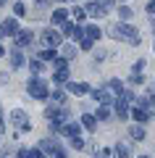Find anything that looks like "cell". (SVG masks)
<instances>
[{"label":"cell","mask_w":155,"mask_h":158,"mask_svg":"<svg viewBox=\"0 0 155 158\" xmlns=\"http://www.w3.org/2000/svg\"><path fill=\"white\" fill-rule=\"evenodd\" d=\"M27 92H29V98H34V100H47L50 82H45L39 74H32V77L27 79Z\"/></svg>","instance_id":"cell-1"},{"label":"cell","mask_w":155,"mask_h":158,"mask_svg":"<svg viewBox=\"0 0 155 158\" xmlns=\"http://www.w3.org/2000/svg\"><path fill=\"white\" fill-rule=\"evenodd\" d=\"M8 124L16 127V132H32V118H29V113L24 111V108H13V111H8Z\"/></svg>","instance_id":"cell-2"},{"label":"cell","mask_w":155,"mask_h":158,"mask_svg":"<svg viewBox=\"0 0 155 158\" xmlns=\"http://www.w3.org/2000/svg\"><path fill=\"white\" fill-rule=\"evenodd\" d=\"M87 95L92 98V103H97V106H113V92H108L103 85H97L95 90L89 87V92H87Z\"/></svg>","instance_id":"cell-3"},{"label":"cell","mask_w":155,"mask_h":158,"mask_svg":"<svg viewBox=\"0 0 155 158\" xmlns=\"http://www.w3.org/2000/svg\"><path fill=\"white\" fill-rule=\"evenodd\" d=\"M39 42H45L47 48H61V42H63V34L58 32V29H50V27H45L42 32H39Z\"/></svg>","instance_id":"cell-4"},{"label":"cell","mask_w":155,"mask_h":158,"mask_svg":"<svg viewBox=\"0 0 155 158\" xmlns=\"http://www.w3.org/2000/svg\"><path fill=\"white\" fill-rule=\"evenodd\" d=\"M16 32H18V19L16 16H8V19L0 21V37L13 40V37H16Z\"/></svg>","instance_id":"cell-5"},{"label":"cell","mask_w":155,"mask_h":158,"mask_svg":"<svg viewBox=\"0 0 155 158\" xmlns=\"http://www.w3.org/2000/svg\"><path fill=\"white\" fill-rule=\"evenodd\" d=\"M13 40H16V42H13V48H29L32 42H37V34H34L32 29H18Z\"/></svg>","instance_id":"cell-6"},{"label":"cell","mask_w":155,"mask_h":158,"mask_svg":"<svg viewBox=\"0 0 155 158\" xmlns=\"http://www.w3.org/2000/svg\"><path fill=\"white\" fill-rule=\"evenodd\" d=\"M63 87H66V92H68V95H76V98H84V95L89 92V85H87V82H82V79H79V82L68 79V82H66Z\"/></svg>","instance_id":"cell-7"},{"label":"cell","mask_w":155,"mask_h":158,"mask_svg":"<svg viewBox=\"0 0 155 158\" xmlns=\"http://www.w3.org/2000/svg\"><path fill=\"white\" fill-rule=\"evenodd\" d=\"M129 118H132L134 124H150V118H153V113H150V111H145V108L129 106Z\"/></svg>","instance_id":"cell-8"},{"label":"cell","mask_w":155,"mask_h":158,"mask_svg":"<svg viewBox=\"0 0 155 158\" xmlns=\"http://www.w3.org/2000/svg\"><path fill=\"white\" fill-rule=\"evenodd\" d=\"M82 8H84V13H87V16H92V19H105V16H108V11L100 6L97 0H87Z\"/></svg>","instance_id":"cell-9"},{"label":"cell","mask_w":155,"mask_h":158,"mask_svg":"<svg viewBox=\"0 0 155 158\" xmlns=\"http://www.w3.org/2000/svg\"><path fill=\"white\" fill-rule=\"evenodd\" d=\"M68 79H71V66H63V69H53V79H50V82H53L55 87H63V85L68 82Z\"/></svg>","instance_id":"cell-10"},{"label":"cell","mask_w":155,"mask_h":158,"mask_svg":"<svg viewBox=\"0 0 155 158\" xmlns=\"http://www.w3.org/2000/svg\"><path fill=\"white\" fill-rule=\"evenodd\" d=\"M79 132H82V124H76V121H66V124H61L58 135H63V137H76Z\"/></svg>","instance_id":"cell-11"},{"label":"cell","mask_w":155,"mask_h":158,"mask_svg":"<svg viewBox=\"0 0 155 158\" xmlns=\"http://www.w3.org/2000/svg\"><path fill=\"white\" fill-rule=\"evenodd\" d=\"M8 61H11V69H24V63H27V56L21 53V48H13L11 56H8Z\"/></svg>","instance_id":"cell-12"},{"label":"cell","mask_w":155,"mask_h":158,"mask_svg":"<svg viewBox=\"0 0 155 158\" xmlns=\"http://www.w3.org/2000/svg\"><path fill=\"white\" fill-rule=\"evenodd\" d=\"M61 56L66 58V61H76V56H79V48L74 45V42H61Z\"/></svg>","instance_id":"cell-13"},{"label":"cell","mask_w":155,"mask_h":158,"mask_svg":"<svg viewBox=\"0 0 155 158\" xmlns=\"http://www.w3.org/2000/svg\"><path fill=\"white\" fill-rule=\"evenodd\" d=\"M84 37H87V40H92L95 45H97V42H100V37H103V29H100L97 24H87V27H84Z\"/></svg>","instance_id":"cell-14"},{"label":"cell","mask_w":155,"mask_h":158,"mask_svg":"<svg viewBox=\"0 0 155 158\" xmlns=\"http://www.w3.org/2000/svg\"><path fill=\"white\" fill-rule=\"evenodd\" d=\"M132 106L145 108V111H150V113H153V95H147V92H145V95H137V98L132 100Z\"/></svg>","instance_id":"cell-15"},{"label":"cell","mask_w":155,"mask_h":158,"mask_svg":"<svg viewBox=\"0 0 155 158\" xmlns=\"http://www.w3.org/2000/svg\"><path fill=\"white\" fill-rule=\"evenodd\" d=\"M68 19H71L74 24H84V21H87V13H84L82 6H71V8H68Z\"/></svg>","instance_id":"cell-16"},{"label":"cell","mask_w":155,"mask_h":158,"mask_svg":"<svg viewBox=\"0 0 155 158\" xmlns=\"http://www.w3.org/2000/svg\"><path fill=\"white\" fill-rule=\"evenodd\" d=\"M129 137H132L134 142H142L145 137H147V129H145V124H132V127H129Z\"/></svg>","instance_id":"cell-17"},{"label":"cell","mask_w":155,"mask_h":158,"mask_svg":"<svg viewBox=\"0 0 155 158\" xmlns=\"http://www.w3.org/2000/svg\"><path fill=\"white\" fill-rule=\"evenodd\" d=\"M103 87H105L108 92H113V98L116 95H121V90H124V82L118 77H113V79H108V82H103Z\"/></svg>","instance_id":"cell-18"},{"label":"cell","mask_w":155,"mask_h":158,"mask_svg":"<svg viewBox=\"0 0 155 158\" xmlns=\"http://www.w3.org/2000/svg\"><path fill=\"white\" fill-rule=\"evenodd\" d=\"M66 19H68V8H53V13H50V24L61 27Z\"/></svg>","instance_id":"cell-19"},{"label":"cell","mask_w":155,"mask_h":158,"mask_svg":"<svg viewBox=\"0 0 155 158\" xmlns=\"http://www.w3.org/2000/svg\"><path fill=\"white\" fill-rule=\"evenodd\" d=\"M24 66H29V71H32V74H42L47 63H45L42 58L37 56V58H27V63H24Z\"/></svg>","instance_id":"cell-20"},{"label":"cell","mask_w":155,"mask_h":158,"mask_svg":"<svg viewBox=\"0 0 155 158\" xmlns=\"http://www.w3.org/2000/svg\"><path fill=\"white\" fill-rule=\"evenodd\" d=\"M92 113H95V118H97V121H111V118H113V111H111V106H97Z\"/></svg>","instance_id":"cell-21"},{"label":"cell","mask_w":155,"mask_h":158,"mask_svg":"<svg viewBox=\"0 0 155 158\" xmlns=\"http://www.w3.org/2000/svg\"><path fill=\"white\" fill-rule=\"evenodd\" d=\"M97 124H100V121H97V118H95V113H84V116H82V127H84V129H87V132H97Z\"/></svg>","instance_id":"cell-22"},{"label":"cell","mask_w":155,"mask_h":158,"mask_svg":"<svg viewBox=\"0 0 155 158\" xmlns=\"http://www.w3.org/2000/svg\"><path fill=\"white\" fill-rule=\"evenodd\" d=\"M47 100L55 103V106H63V103L68 100V92H66V90H53V92L47 95Z\"/></svg>","instance_id":"cell-23"},{"label":"cell","mask_w":155,"mask_h":158,"mask_svg":"<svg viewBox=\"0 0 155 158\" xmlns=\"http://www.w3.org/2000/svg\"><path fill=\"white\" fill-rule=\"evenodd\" d=\"M89 53H92V61L97 63V66H100V63H105V58H108V50H105V48H92Z\"/></svg>","instance_id":"cell-24"},{"label":"cell","mask_w":155,"mask_h":158,"mask_svg":"<svg viewBox=\"0 0 155 158\" xmlns=\"http://www.w3.org/2000/svg\"><path fill=\"white\" fill-rule=\"evenodd\" d=\"M129 19H134V11H132V6L121 3V6H118V21H129Z\"/></svg>","instance_id":"cell-25"},{"label":"cell","mask_w":155,"mask_h":158,"mask_svg":"<svg viewBox=\"0 0 155 158\" xmlns=\"http://www.w3.org/2000/svg\"><path fill=\"white\" fill-rule=\"evenodd\" d=\"M68 37H71V42H79V40H84V27H82V24H74L71 32H68Z\"/></svg>","instance_id":"cell-26"},{"label":"cell","mask_w":155,"mask_h":158,"mask_svg":"<svg viewBox=\"0 0 155 158\" xmlns=\"http://www.w3.org/2000/svg\"><path fill=\"white\" fill-rule=\"evenodd\" d=\"M145 82H147V77H145L142 71L139 74H129V87H142Z\"/></svg>","instance_id":"cell-27"},{"label":"cell","mask_w":155,"mask_h":158,"mask_svg":"<svg viewBox=\"0 0 155 158\" xmlns=\"http://www.w3.org/2000/svg\"><path fill=\"white\" fill-rule=\"evenodd\" d=\"M50 158H68V148L58 142V145L53 148V150H50Z\"/></svg>","instance_id":"cell-28"},{"label":"cell","mask_w":155,"mask_h":158,"mask_svg":"<svg viewBox=\"0 0 155 158\" xmlns=\"http://www.w3.org/2000/svg\"><path fill=\"white\" fill-rule=\"evenodd\" d=\"M13 16H16V19H24V16H27V3L16 0V3H13Z\"/></svg>","instance_id":"cell-29"},{"label":"cell","mask_w":155,"mask_h":158,"mask_svg":"<svg viewBox=\"0 0 155 158\" xmlns=\"http://www.w3.org/2000/svg\"><path fill=\"white\" fill-rule=\"evenodd\" d=\"M55 56H58V48H47V50H39V58H42L45 63H50Z\"/></svg>","instance_id":"cell-30"},{"label":"cell","mask_w":155,"mask_h":158,"mask_svg":"<svg viewBox=\"0 0 155 158\" xmlns=\"http://www.w3.org/2000/svg\"><path fill=\"white\" fill-rule=\"evenodd\" d=\"M68 140H71V145H68V148H74V150H79V153H82L84 150V140H82V137H68Z\"/></svg>","instance_id":"cell-31"},{"label":"cell","mask_w":155,"mask_h":158,"mask_svg":"<svg viewBox=\"0 0 155 158\" xmlns=\"http://www.w3.org/2000/svg\"><path fill=\"white\" fill-rule=\"evenodd\" d=\"M145 66H147V61H145V58H137V61L132 63V74H139V71H145Z\"/></svg>","instance_id":"cell-32"},{"label":"cell","mask_w":155,"mask_h":158,"mask_svg":"<svg viewBox=\"0 0 155 158\" xmlns=\"http://www.w3.org/2000/svg\"><path fill=\"white\" fill-rule=\"evenodd\" d=\"M55 111H58V106L53 103V106H47V108L42 111V116H45V118H53V116H55Z\"/></svg>","instance_id":"cell-33"},{"label":"cell","mask_w":155,"mask_h":158,"mask_svg":"<svg viewBox=\"0 0 155 158\" xmlns=\"http://www.w3.org/2000/svg\"><path fill=\"white\" fill-rule=\"evenodd\" d=\"M29 158H47V156H45L39 148H29Z\"/></svg>","instance_id":"cell-34"},{"label":"cell","mask_w":155,"mask_h":158,"mask_svg":"<svg viewBox=\"0 0 155 158\" xmlns=\"http://www.w3.org/2000/svg\"><path fill=\"white\" fill-rule=\"evenodd\" d=\"M97 3H100L103 8H105V11H111V8H116V6H118L116 0H97Z\"/></svg>","instance_id":"cell-35"},{"label":"cell","mask_w":155,"mask_h":158,"mask_svg":"<svg viewBox=\"0 0 155 158\" xmlns=\"http://www.w3.org/2000/svg\"><path fill=\"white\" fill-rule=\"evenodd\" d=\"M34 6L39 8V11H45V8H50V0H32Z\"/></svg>","instance_id":"cell-36"},{"label":"cell","mask_w":155,"mask_h":158,"mask_svg":"<svg viewBox=\"0 0 155 158\" xmlns=\"http://www.w3.org/2000/svg\"><path fill=\"white\" fill-rule=\"evenodd\" d=\"M16 158H29V148H18V150H16Z\"/></svg>","instance_id":"cell-37"},{"label":"cell","mask_w":155,"mask_h":158,"mask_svg":"<svg viewBox=\"0 0 155 158\" xmlns=\"http://www.w3.org/2000/svg\"><path fill=\"white\" fill-rule=\"evenodd\" d=\"M8 82H11V74H8V71H0V85H8Z\"/></svg>","instance_id":"cell-38"},{"label":"cell","mask_w":155,"mask_h":158,"mask_svg":"<svg viewBox=\"0 0 155 158\" xmlns=\"http://www.w3.org/2000/svg\"><path fill=\"white\" fill-rule=\"evenodd\" d=\"M145 11H147L150 16H153V13H155V0H147V6H145Z\"/></svg>","instance_id":"cell-39"},{"label":"cell","mask_w":155,"mask_h":158,"mask_svg":"<svg viewBox=\"0 0 155 158\" xmlns=\"http://www.w3.org/2000/svg\"><path fill=\"white\" fill-rule=\"evenodd\" d=\"M6 132V116H3V108H0V135Z\"/></svg>","instance_id":"cell-40"},{"label":"cell","mask_w":155,"mask_h":158,"mask_svg":"<svg viewBox=\"0 0 155 158\" xmlns=\"http://www.w3.org/2000/svg\"><path fill=\"white\" fill-rule=\"evenodd\" d=\"M3 56H6V48H3V42H0V58H3Z\"/></svg>","instance_id":"cell-41"},{"label":"cell","mask_w":155,"mask_h":158,"mask_svg":"<svg viewBox=\"0 0 155 158\" xmlns=\"http://www.w3.org/2000/svg\"><path fill=\"white\" fill-rule=\"evenodd\" d=\"M3 6H8V0H0V8H3Z\"/></svg>","instance_id":"cell-42"},{"label":"cell","mask_w":155,"mask_h":158,"mask_svg":"<svg viewBox=\"0 0 155 158\" xmlns=\"http://www.w3.org/2000/svg\"><path fill=\"white\" fill-rule=\"evenodd\" d=\"M58 3H76V0H58Z\"/></svg>","instance_id":"cell-43"},{"label":"cell","mask_w":155,"mask_h":158,"mask_svg":"<svg viewBox=\"0 0 155 158\" xmlns=\"http://www.w3.org/2000/svg\"><path fill=\"white\" fill-rule=\"evenodd\" d=\"M116 3H129V0H116Z\"/></svg>","instance_id":"cell-44"},{"label":"cell","mask_w":155,"mask_h":158,"mask_svg":"<svg viewBox=\"0 0 155 158\" xmlns=\"http://www.w3.org/2000/svg\"><path fill=\"white\" fill-rule=\"evenodd\" d=\"M137 158H150V156H137Z\"/></svg>","instance_id":"cell-45"},{"label":"cell","mask_w":155,"mask_h":158,"mask_svg":"<svg viewBox=\"0 0 155 158\" xmlns=\"http://www.w3.org/2000/svg\"><path fill=\"white\" fill-rule=\"evenodd\" d=\"M0 40H3V37H0Z\"/></svg>","instance_id":"cell-46"}]
</instances>
